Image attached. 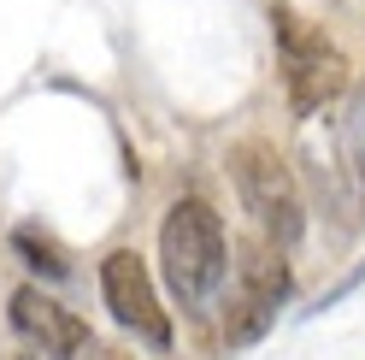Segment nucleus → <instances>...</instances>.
<instances>
[{
    "instance_id": "obj_1",
    "label": "nucleus",
    "mask_w": 365,
    "mask_h": 360,
    "mask_svg": "<svg viewBox=\"0 0 365 360\" xmlns=\"http://www.w3.org/2000/svg\"><path fill=\"white\" fill-rule=\"evenodd\" d=\"M224 260H230V249H224V219L195 195L177 201L165 213V224H159V266H165L171 296L182 307L207 301L218 289V278H224Z\"/></svg>"
},
{
    "instance_id": "obj_9",
    "label": "nucleus",
    "mask_w": 365,
    "mask_h": 360,
    "mask_svg": "<svg viewBox=\"0 0 365 360\" xmlns=\"http://www.w3.org/2000/svg\"><path fill=\"white\" fill-rule=\"evenodd\" d=\"M95 360H130V354H118V349H106V354H95Z\"/></svg>"
},
{
    "instance_id": "obj_2",
    "label": "nucleus",
    "mask_w": 365,
    "mask_h": 360,
    "mask_svg": "<svg viewBox=\"0 0 365 360\" xmlns=\"http://www.w3.org/2000/svg\"><path fill=\"white\" fill-rule=\"evenodd\" d=\"M271 36H277V65H283V89L294 112H318L348 89V59L336 54V41H324V30H312L307 18L277 6Z\"/></svg>"
},
{
    "instance_id": "obj_5",
    "label": "nucleus",
    "mask_w": 365,
    "mask_h": 360,
    "mask_svg": "<svg viewBox=\"0 0 365 360\" xmlns=\"http://www.w3.org/2000/svg\"><path fill=\"white\" fill-rule=\"evenodd\" d=\"M12 331L48 360H83L88 354V325L77 313H65L53 296H41V284L12 289Z\"/></svg>"
},
{
    "instance_id": "obj_6",
    "label": "nucleus",
    "mask_w": 365,
    "mask_h": 360,
    "mask_svg": "<svg viewBox=\"0 0 365 360\" xmlns=\"http://www.w3.org/2000/svg\"><path fill=\"white\" fill-rule=\"evenodd\" d=\"M236 272H242V289H236V296L259 301V307H271V313L283 307V296H289V260H283V249H277L271 236H265V242H242Z\"/></svg>"
},
{
    "instance_id": "obj_8",
    "label": "nucleus",
    "mask_w": 365,
    "mask_h": 360,
    "mask_svg": "<svg viewBox=\"0 0 365 360\" xmlns=\"http://www.w3.org/2000/svg\"><path fill=\"white\" fill-rule=\"evenodd\" d=\"M341 160H348L354 184H359V207H365V89L348 95V119H341Z\"/></svg>"
},
{
    "instance_id": "obj_3",
    "label": "nucleus",
    "mask_w": 365,
    "mask_h": 360,
    "mask_svg": "<svg viewBox=\"0 0 365 360\" xmlns=\"http://www.w3.org/2000/svg\"><path fill=\"white\" fill-rule=\"evenodd\" d=\"M230 177L242 189V207L254 213V224L277 242V249H294L307 231V213H301V189L283 166V154L271 142H242L230 148Z\"/></svg>"
},
{
    "instance_id": "obj_7",
    "label": "nucleus",
    "mask_w": 365,
    "mask_h": 360,
    "mask_svg": "<svg viewBox=\"0 0 365 360\" xmlns=\"http://www.w3.org/2000/svg\"><path fill=\"white\" fill-rule=\"evenodd\" d=\"M12 249L24 254V266L41 272V278H71V254H65V242H59L53 231H41V224H18V231H12Z\"/></svg>"
},
{
    "instance_id": "obj_4",
    "label": "nucleus",
    "mask_w": 365,
    "mask_h": 360,
    "mask_svg": "<svg viewBox=\"0 0 365 360\" xmlns=\"http://www.w3.org/2000/svg\"><path fill=\"white\" fill-rule=\"evenodd\" d=\"M101 296L112 307V319H118L124 331H135L142 343H153V349L171 343V319H165V307H159V296H153V278H148L142 254L112 249L101 260Z\"/></svg>"
}]
</instances>
